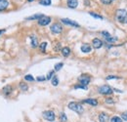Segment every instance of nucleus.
Wrapping results in <instances>:
<instances>
[{"mask_svg":"<svg viewBox=\"0 0 127 122\" xmlns=\"http://www.w3.org/2000/svg\"><path fill=\"white\" fill-rule=\"evenodd\" d=\"M115 19L119 23H125L127 20V12L126 10L118 9L115 13Z\"/></svg>","mask_w":127,"mask_h":122,"instance_id":"nucleus-1","label":"nucleus"},{"mask_svg":"<svg viewBox=\"0 0 127 122\" xmlns=\"http://www.w3.org/2000/svg\"><path fill=\"white\" fill-rule=\"evenodd\" d=\"M69 108L70 109H72V110H73V111H75L77 113H79V114H81L83 111H84V109H83V106L79 104V103H76V102H71L70 104H69Z\"/></svg>","mask_w":127,"mask_h":122,"instance_id":"nucleus-2","label":"nucleus"},{"mask_svg":"<svg viewBox=\"0 0 127 122\" xmlns=\"http://www.w3.org/2000/svg\"><path fill=\"white\" fill-rule=\"evenodd\" d=\"M90 80H91V77L87 74H82L78 77V82L79 84L83 85V86H87L89 83H90Z\"/></svg>","mask_w":127,"mask_h":122,"instance_id":"nucleus-3","label":"nucleus"},{"mask_svg":"<svg viewBox=\"0 0 127 122\" xmlns=\"http://www.w3.org/2000/svg\"><path fill=\"white\" fill-rule=\"evenodd\" d=\"M113 92V90L109 85H103L99 88V93L103 95H110Z\"/></svg>","mask_w":127,"mask_h":122,"instance_id":"nucleus-4","label":"nucleus"},{"mask_svg":"<svg viewBox=\"0 0 127 122\" xmlns=\"http://www.w3.org/2000/svg\"><path fill=\"white\" fill-rule=\"evenodd\" d=\"M42 115H43L44 119H46L48 121H54L55 118H56V115H55L54 111H52V110H46V111H44L42 113Z\"/></svg>","mask_w":127,"mask_h":122,"instance_id":"nucleus-5","label":"nucleus"},{"mask_svg":"<svg viewBox=\"0 0 127 122\" xmlns=\"http://www.w3.org/2000/svg\"><path fill=\"white\" fill-rule=\"evenodd\" d=\"M50 29L54 34H59V33H61V32L63 31V26L60 24L56 23V24H53L51 25Z\"/></svg>","mask_w":127,"mask_h":122,"instance_id":"nucleus-6","label":"nucleus"},{"mask_svg":"<svg viewBox=\"0 0 127 122\" xmlns=\"http://www.w3.org/2000/svg\"><path fill=\"white\" fill-rule=\"evenodd\" d=\"M50 22H51V18L50 17H46V16H44V17H42L40 20H38L39 25H42V26H45V25L49 24Z\"/></svg>","mask_w":127,"mask_h":122,"instance_id":"nucleus-7","label":"nucleus"},{"mask_svg":"<svg viewBox=\"0 0 127 122\" xmlns=\"http://www.w3.org/2000/svg\"><path fill=\"white\" fill-rule=\"evenodd\" d=\"M61 21H62L63 24H68V25H72V26H74V27H79L80 26L76 22L73 21V20H70V19H62Z\"/></svg>","mask_w":127,"mask_h":122,"instance_id":"nucleus-8","label":"nucleus"},{"mask_svg":"<svg viewBox=\"0 0 127 122\" xmlns=\"http://www.w3.org/2000/svg\"><path fill=\"white\" fill-rule=\"evenodd\" d=\"M102 34L104 35V37L106 38V40L109 41V42H114V41H116V39H117V38H115V37H112L108 31H102Z\"/></svg>","mask_w":127,"mask_h":122,"instance_id":"nucleus-9","label":"nucleus"},{"mask_svg":"<svg viewBox=\"0 0 127 122\" xmlns=\"http://www.w3.org/2000/svg\"><path fill=\"white\" fill-rule=\"evenodd\" d=\"M92 45L95 49H100L103 46V42L99 38H94L93 41H92Z\"/></svg>","mask_w":127,"mask_h":122,"instance_id":"nucleus-10","label":"nucleus"},{"mask_svg":"<svg viewBox=\"0 0 127 122\" xmlns=\"http://www.w3.org/2000/svg\"><path fill=\"white\" fill-rule=\"evenodd\" d=\"M82 103H85V104H89V105H91L92 106H96L97 105H98V101L96 100V99H86V100H83L82 101Z\"/></svg>","mask_w":127,"mask_h":122,"instance_id":"nucleus-11","label":"nucleus"},{"mask_svg":"<svg viewBox=\"0 0 127 122\" xmlns=\"http://www.w3.org/2000/svg\"><path fill=\"white\" fill-rule=\"evenodd\" d=\"M9 2L7 0H0V11H4L8 8Z\"/></svg>","mask_w":127,"mask_h":122,"instance_id":"nucleus-12","label":"nucleus"},{"mask_svg":"<svg viewBox=\"0 0 127 122\" xmlns=\"http://www.w3.org/2000/svg\"><path fill=\"white\" fill-rule=\"evenodd\" d=\"M68 6L72 9H74L78 5V0H68Z\"/></svg>","mask_w":127,"mask_h":122,"instance_id":"nucleus-13","label":"nucleus"},{"mask_svg":"<svg viewBox=\"0 0 127 122\" xmlns=\"http://www.w3.org/2000/svg\"><path fill=\"white\" fill-rule=\"evenodd\" d=\"M99 121L100 122H109V115L107 113L102 112L99 114Z\"/></svg>","mask_w":127,"mask_h":122,"instance_id":"nucleus-14","label":"nucleus"},{"mask_svg":"<svg viewBox=\"0 0 127 122\" xmlns=\"http://www.w3.org/2000/svg\"><path fill=\"white\" fill-rule=\"evenodd\" d=\"M42 17H44V15H42V14H36V15H32V16H30V17H28V18H26V21H32V20H40Z\"/></svg>","mask_w":127,"mask_h":122,"instance_id":"nucleus-15","label":"nucleus"},{"mask_svg":"<svg viewBox=\"0 0 127 122\" xmlns=\"http://www.w3.org/2000/svg\"><path fill=\"white\" fill-rule=\"evenodd\" d=\"M30 40H31V46L33 48L38 46V39L36 38L35 35H30Z\"/></svg>","mask_w":127,"mask_h":122,"instance_id":"nucleus-16","label":"nucleus"},{"mask_svg":"<svg viewBox=\"0 0 127 122\" xmlns=\"http://www.w3.org/2000/svg\"><path fill=\"white\" fill-rule=\"evenodd\" d=\"M80 49H81V51L83 53H89V52H91V46L89 44H83Z\"/></svg>","mask_w":127,"mask_h":122,"instance_id":"nucleus-17","label":"nucleus"},{"mask_svg":"<svg viewBox=\"0 0 127 122\" xmlns=\"http://www.w3.org/2000/svg\"><path fill=\"white\" fill-rule=\"evenodd\" d=\"M70 54H71V49L69 48V47H64V48L62 49V55L64 57H68Z\"/></svg>","mask_w":127,"mask_h":122,"instance_id":"nucleus-18","label":"nucleus"},{"mask_svg":"<svg viewBox=\"0 0 127 122\" xmlns=\"http://www.w3.org/2000/svg\"><path fill=\"white\" fill-rule=\"evenodd\" d=\"M11 91H12V87L9 85H7L6 87L3 88V94H5V95H9L11 93Z\"/></svg>","mask_w":127,"mask_h":122,"instance_id":"nucleus-19","label":"nucleus"},{"mask_svg":"<svg viewBox=\"0 0 127 122\" xmlns=\"http://www.w3.org/2000/svg\"><path fill=\"white\" fill-rule=\"evenodd\" d=\"M46 47H47V42H42L40 45H39V49L42 53H45L46 52Z\"/></svg>","mask_w":127,"mask_h":122,"instance_id":"nucleus-20","label":"nucleus"},{"mask_svg":"<svg viewBox=\"0 0 127 122\" xmlns=\"http://www.w3.org/2000/svg\"><path fill=\"white\" fill-rule=\"evenodd\" d=\"M39 4L43 6H50L51 0H39Z\"/></svg>","mask_w":127,"mask_h":122,"instance_id":"nucleus-21","label":"nucleus"},{"mask_svg":"<svg viewBox=\"0 0 127 122\" xmlns=\"http://www.w3.org/2000/svg\"><path fill=\"white\" fill-rule=\"evenodd\" d=\"M51 83H52L53 86H57V85L59 84V79H58V77H57V76H54V77L52 78Z\"/></svg>","mask_w":127,"mask_h":122,"instance_id":"nucleus-22","label":"nucleus"},{"mask_svg":"<svg viewBox=\"0 0 127 122\" xmlns=\"http://www.w3.org/2000/svg\"><path fill=\"white\" fill-rule=\"evenodd\" d=\"M63 66H64V64H63V63L56 64V65H55V71H59V70L63 68Z\"/></svg>","mask_w":127,"mask_h":122,"instance_id":"nucleus-23","label":"nucleus"},{"mask_svg":"<svg viewBox=\"0 0 127 122\" xmlns=\"http://www.w3.org/2000/svg\"><path fill=\"white\" fill-rule=\"evenodd\" d=\"M110 122H123V121H122V119H121L120 117H118V116H113V117H111Z\"/></svg>","mask_w":127,"mask_h":122,"instance_id":"nucleus-24","label":"nucleus"},{"mask_svg":"<svg viewBox=\"0 0 127 122\" xmlns=\"http://www.w3.org/2000/svg\"><path fill=\"white\" fill-rule=\"evenodd\" d=\"M89 14H90L92 17L96 18V19H100V20H103V17H102L101 15H98V14H96V13H94V12H90Z\"/></svg>","mask_w":127,"mask_h":122,"instance_id":"nucleus-25","label":"nucleus"},{"mask_svg":"<svg viewBox=\"0 0 127 122\" xmlns=\"http://www.w3.org/2000/svg\"><path fill=\"white\" fill-rule=\"evenodd\" d=\"M20 88L23 90V91H26L27 89H28V87H27V85L24 83V82H21V84H20Z\"/></svg>","mask_w":127,"mask_h":122,"instance_id":"nucleus-26","label":"nucleus"},{"mask_svg":"<svg viewBox=\"0 0 127 122\" xmlns=\"http://www.w3.org/2000/svg\"><path fill=\"white\" fill-rule=\"evenodd\" d=\"M25 79L26 80V81H34V78H33V76H32V75H30V74H27V75H25Z\"/></svg>","mask_w":127,"mask_h":122,"instance_id":"nucleus-27","label":"nucleus"},{"mask_svg":"<svg viewBox=\"0 0 127 122\" xmlns=\"http://www.w3.org/2000/svg\"><path fill=\"white\" fill-rule=\"evenodd\" d=\"M60 118H61V120L63 122H66L67 121V119H68V118H67V115H66L64 112H62V113L60 114Z\"/></svg>","mask_w":127,"mask_h":122,"instance_id":"nucleus-28","label":"nucleus"},{"mask_svg":"<svg viewBox=\"0 0 127 122\" xmlns=\"http://www.w3.org/2000/svg\"><path fill=\"white\" fill-rule=\"evenodd\" d=\"M54 70H51L50 72L48 73V75H47V77H46V79H48V80H50V79H52L53 77H54Z\"/></svg>","mask_w":127,"mask_h":122,"instance_id":"nucleus-29","label":"nucleus"},{"mask_svg":"<svg viewBox=\"0 0 127 122\" xmlns=\"http://www.w3.org/2000/svg\"><path fill=\"white\" fill-rule=\"evenodd\" d=\"M74 88H75V89L80 88V89H84V90H86V89H87V86H83V85L79 84V85H75V86H74Z\"/></svg>","mask_w":127,"mask_h":122,"instance_id":"nucleus-30","label":"nucleus"},{"mask_svg":"<svg viewBox=\"0 0 127 122\" xmlns=\"http://www.w3.org/2000/svg\"><path fill=\"white\" fill-rule=\"evenodd\" d=\"M121 117H122V119H123V120H125V121H127V111H125V112H123V113L121 114Z\"/></svg>","mask_w":127,"mask_h":122,"instance_id":"nucleus-31","label":"nucleus"},{"mask_svg":"<svg viewBox=\"0 0 127 122\" xmlns=\"http://www.w3.org/2000/svg\"><path fill=\"white\" fill-rule=\"evenodd\" d=\"M117 78H119V77H117L115 75H110V76H108L107 77V80H109V79H117Z\"/></svg>","mask_w":127,"mask_h":122,"instance_id":"nucleus-32","label":"nucleus"},{"mask_svg":"<svg viewBox=\"0 0 127 122\" xmlns=\"http://www.w3.org/2000/svg\"><path fill=\"white\" fill-rule=\"evenodd\" d=\"M36 80L37 81H44V80H46V77H44V76H38L36 78Z\"/></svg>","mask_w":127,"mask_h":122,"instance_id":"nucleus-33","label":"nucleus"},{"mask_svg":"<svg viewBox=\"0 0 127 122\" xmlns=\"http://www.w3.org/2000/svg\"><path fill=\"white\" fill-rule=\"evenodd\" d=\"M106 103H108V104H113L114 102H113V100H111V98H108V99H106Z\"/></svg>","mask_w":127,"mask_h":122,"instance_id":"nucleus-34","label":"nucleus"},{"mask_svg":"<svg viewBox=\"0 0 127 122\" xmlns=\"http://www.w3.org/2000/svg\"><path fill=\"white\" fill-rule=\"evenodd\" d=\"M111 1H112V0H102V2H103L104 4H106V5H109V4L111 3Z\"/></svg>","mask_w":127,"mask_h":122,"instance_id":"nucleus-35","label":"nucleus"},{"mask_svg":"<svg viewBox=\"0 0 127 122\" xmlns=\"http://www.w3.org/2000/svg\"><path fill=\"white\" fill-rule=\"evenodd\" d=\"M5 32V29H0V35L2 34V33H4Z\"/></svg>","mask_w":127,"mask_h":122,"instance_id":"nucleus-36","label":"nucleus"},{"mask_svg":"<svg viewBox=\"0 0 127 122\" xmlns=\"http://www.w3.org/2000/svg\"><path fill=\"white\" fill-rule=\"evenodd\" d=\"M27 1H28V2H32L33 0H27Z\"/></svg>","mask_w":127,"mask_h":122,"instance_id":"nucleus-37","label":"nucleus"}]
</instances>
